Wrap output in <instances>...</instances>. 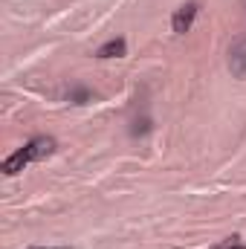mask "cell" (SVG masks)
<instances>
[{"label": "cell", "mask_w": 246, "mask_h": 249, "mask_svg": "<svg viewBox=\"0 0 246 249\" xmlns=\"http://www.w3.org/2000/svg\"><path fill=\"white\" fill-rule=\"evenodd\" d=\"M50 154H55V139H53V136H32L23 148H18L15 154H9V157L3 160L0 171H3L6 177H15V174H20L26 165L41 162V160H47Z\"/></svg>", "instance_id": "6da1fadb"}, {"label": "cell", "mask_w": 246, "mask_h": 249, "mask_svg": "<svg viewBox=\"0 0 246 249\" xmlns=\"http://www.w3.org/2000/svg\"><path fill=\"white\" fill-rule=\"evenodd\" d=\"M197 15H200V3H197V0H188V3H183V6L171 15V29H174L177 35L191 32V26H194Z\"/></svg>", "instance_id": "7a4b0ae2"}, {"label": "cell", "mask_w": 246, "mask_h": 249, "mask_svg": "<svg viewBox=\"0 0 246 249\" xmlns=\"http://www.w3.org/2000/svg\"><path fill=\"white\" fill-rule=\"evenodd\" d=\"M229 70H232L235 78L246 81V38H238L229 47Z\"/></svg>", "instance_id": "3957f363"}, {"label": "cell", "mask_w": 246, "mask_h": 249, "mask_svg": "<svg viewBox=\"0 0 246 249\" xmlns=\"http://www.w3.org/2000/svg\"><path fill=\"white\" fill-rule=\"evenodd\" d=\"M127 55V41L124 38H110L96 50V58H122Z\"/></svg>", "instance_id": "277c9868"}, {"label": "cell", "mask_w": 246, "mask_h": 249, "mask_svg": "<svg viewBox=\"0 0 246 249\" xmlns=\"http://www.w3.org/2000/svg\"><path fill=\"white\" fill-rule=\"evenodd\" d=\"M64 99H67L70 105H90V102L96 99V93H93L90 87H84V84H72V87L64 93Z\"/></svg>", "instance_id": "5b68a950"}, {"label": "cell", "mask_w": 246, "mask_h": 249, "mask_svg": "<svg viewBox=\"0 0 246 249\" xmlns=\"http://www.w3.org/2000/svg\"><path fill=\"white\" fill-rule=\"evenodd\" d=\"M151 130V116H136L130 122V136H145Z\"/></svg>", "instance_id": "8992f818"}, {"label": "cell", "mask_w": 246, "mask_h": 249, "mask_svg": "<svg viewBox=\"0 0 246 249\" xmlns=\"http://www.w3.org/2000/svg\"><path fill=\"white\" fill-rule=\"evenodd\" d=\"M214 249H246V247L241 244V238H238V235H232V238H226L223 244H217Z\"/></svg>", "instance_id": "52a82bcc"}, {"label": "cell", "mask_w": 246, "mask_h": 249, "mask_svg": "<svg viewBox=\"0 0 246 249\" xmlns=\"http://www.w3.org/2000/svg\"><path fill=\"white\" fill-rule=\"evenodd\" d=\"M26 249H70V247H26Z\"/></svg>", "instance_id": "ba28073f"}]
</instances>
